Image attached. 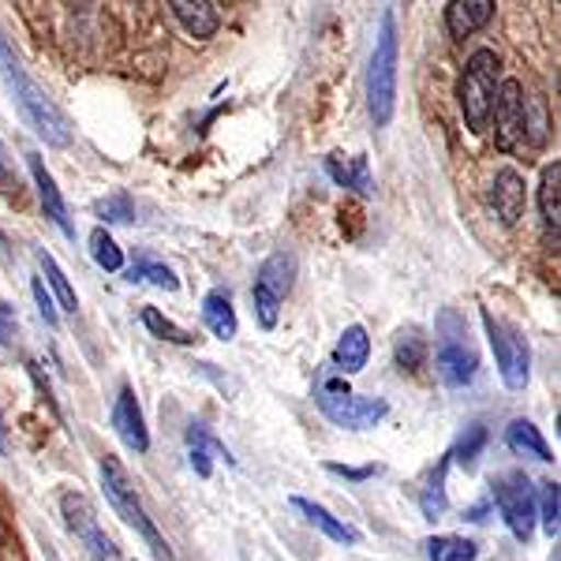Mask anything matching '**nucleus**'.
Returning a JSON list of instances; mask_svg holds the SVG:
<instances>
[{
  "label": "nucleus",
  "instance_id": "1",
  "mask_svg": "<svg viewBox=\"0 0 561 561\" xmlns=\"http://www.w3.org/2000/svg\"><path fill=\"white\" fill-rule=\"evenodd\" d=\"M0 79H4L8 94H12L15 108H20V116L34 128V135H42L49 147H68L76 128H71L65 108H60L31 76H26L23 60L15 57V49L4 38H0Z\"/></svg>",
  "mask_w": 561,
  "mask_h": 561
},
{
  "label": "nucleus",
  "instance_id": "2",
  "mask_svg": "<svg viewBox=\"0 0 561 561\" xmlns=\"http://www.w3.org/2000/svg\"><path fill=\"white\" fill-rule=\"evenodd\" d=\"M397 60H401V38H397V15L393 8H386L378 20V38L375 53H370L367 68V108L375 128H386L393 121L397 108Z\"/></svg>",
  "mask_w": 561,
  "mask_h": 561
},
{
  "label": "nucleus",
  "instance_id": "3",
  "mask_svg": "<svg viewBox=\"0 0 561 561\" xmlns=\"http://www.w3.org/2000/svg\"><path fill=\"white\" fill-rule=\"evenodd\" d=\"M98 476H102V491H105V502L113 505V513L121 517L128 528H135V536L147 539V547L153 550V558L158 561H173V550H169L165 536L158 531V524L150 520L147 505H142V497L135 494L128 472H124V465L116 457H102L98 460Z\"/></svg>",
  "mask_w": 561,
  "mask_h": 561
},
{
  "label": "nucleus",
  "instance_id": "4",
  "mask_svg": "<svg viewBox=\"0 0 561 561\" xmlns=\"http://www.w3.org/2000/svg\"><path fill=\"white\" fill-rule=\"evenodd\" d=\"M497 76H502V60H497L494 49H476L472 57H468L465 71H460L457 102H460V113H465L468 128L476 135L486 131V124H491L497 83H502Z\"/></svg>",
  "mask_w": 561,
  "mask_h": 561
},
{
  "label": "nucleus",
  "instance_id": "5",
  "mask_svg": "<svg viewBox=\"0 0 561 561\" xmlns=\"http://www.w3.org/2000/svg\"><path fill=\"white\" fill-rule=\"evenodd\" d=\"M314 404H319V412L333 427H345V431H370L389 415V404L382 397L352 393L345 378H322V386L314 389Z\"/></svg>",
  "mask_w": 561,
  "mask_h": 561
},
{
  "label": "nucleus",
  "instance_id": "6",
  "mask_svg": "<svg viewBox=\"0 0 561 561\" xmlns=\"http://www.w3.org/2000/svg\"><path fill=\"white\" fill-rule=\"evenodd\" d=\"M296 285V255L288 251H274L259 266L255 285H251V304H255V319L262 330H274L280 319V304Z\"/></svg>",
  "mask_w": 561,
  "mask_h": 561
},
{
  "label": "nucleus",
  "instance_id": "7",
  "mask_svg": "<svg viewBox=\"0 0 561 561\" xmlns=\"http://www.w3.org/2000/svg\"><path fill=\"white\" fill-rule=\"evenodd\" d=\"M483 330H486V341H491V348H494L497 375H502L505 389L520 393V389L528 386V378H531V348H528V341L520 337L517 325L494 319L486 307H483Z\"/></svg>",
  "mask_w": 561,
  "mask_h": 561
},
{
  "label": "nucleus",
  "instance_id": "8",
  "mask_svg": "<svg viewBox=\"0 0 561 561\" xmlns=\"http://www.w3.org/2000/svg\"><path fill=\"white\" fill-rule=\"evenodd\" d=\"M494 502H497V513H502L505 528L513 531L517 542H528L531 531H536V486L524 472H505L494 479Z\"/></svg>",
  "mask_w": 561,
  "mask_h": 561
},
{
  "label": "nucleus",
  "instance_id": "9",
  "mask_svg": "<svg viewBox=\"0 0 561 561\" xmlns=\"http://www.w3.org/2000/svg\"><path fill=\"white\" fill-rule=\"evenodd\" d=\"M60 513H65L68 531L83 542V550L90 558H94V561H121V547H116V542L102 531L98 513H94V505H90L87 494L65 491V494H60Z\"/></svg>",
  "mask_w": 561,
  "mask_h": 561
},
{
  "label": "nucleus",
  "instance_id": "10",
  "mask_svg": "<svg viewBox=\"0 0 561 561\" xmlns=\"http://www.w3.org/2000/svg\"><path fill=\"white\" fill-rule=\"evenodd\" d=\"M494 142L502 153H513L524 147V131H528V102H524V87L517 79H502L494 98Z\"/></svg>",
  "mask_w": 561,
  "mask_h": 561
},
{
  "label": "nucleus",
  "instance_id": "11",
  "mask_svg": "<svg viewBox=\"0 0 561 561\" xmlns=\"http://www.w3.org/2000/svg\"><path fill=\"white\" fill-rule=\"evenodd\" d=\"M446 319L454 330L449 333H442V341H438V352H434V370H438V378L446 382L449 389H465V386H472L476 382V375H479V356H476V348L468 345V333L460 330L454 314L446 311Z\"/></svg>",
  "mask_w": 561,
  "mask_h": 561
},
{
  "label": "nucleus",
  "instance_id": "12",
  "mask_svg": "<svg viewBox=\"0 0 561 561\" xmlns=\"http://www.w3.org/2000/svg\"><path fill=\"white\" fill-rule=\"evenodd\" d=\"M113 431L121 434V442L131 449V454H147L150 449V434H147V420H142V409L135 401V389L121 386L113 404Z\"/></svg>",
  "mask_w": 561,
  "mask_h": 561
},
{
  "label": "nucleus",
  "instance_id": "13",
  "mask_svg": "<svg viewBox=\"0 0 561 561\" xmlns=\"http://www.w3.org/2000/svg\"><path fill=\"white\" fill-rule=\"evenodd\" d=\"M26 165H31V176H34V187H38V198H42V210L45 217H49L53 225H57L60 232H65L68 240H76V225H71L68 217V206H65V195H60L57 180H53V173L45 169L42 153H26Z\"/></svg>",
  "mask_w": 561,
  "mask_h": 561
},
{
  "label": "nucleus",
  "instance_id": "14",
  "mask_svg": "<svg viewBox=\"0 0 561 561\" xmlns=\"http://www.w3.org/2000/svg\"><path fill=\"white\" fill-rule=\"evenodd\" d=\"M491 206L494 214L502 217V225H517L524 217V206H528V187H524V176L517 169H497L491 180Z\"/></svg>",
  "mask_w": 561,
  "mask_h": 561
},
{
  "label": "nucleus",
  "instance_id": "15",
  "mask_svg": "<svg viewBox=\"0 0 561 561\" xmlns=\"http://www.w3.org/2000/svg\"><path fill=\"white\" fill-rule=\"evenodd\" d=\"M293 510H296V513H304L307 524H311V528H319L325 539L341 542V547H359V531L352 528V524L341 520V517H333V513L325 510V505H319V502H311V497H300V494H296V497H293Z\"/></svg>",
  "mask_w": 561,
  "mask_h": 561
},
{
  "label": "nucleus",
  "instance_id": "16",
  "mask_svg": "<svg viewBox=\"0 0 561 561\" xmlns=\"http://www.w3.org/2000/svg\"><path fill=\"white\" fill-rule=\"evenodd\" d=\"M169 8H173V15L184 23V31L195 42H210L217 26H221V12H217V4H210V0H169Z\"/></svg>",
  "mask_w": 561,
  "mask_h": 561
},
{
  "label": "nucleus",
  "instance_id": "17",
  "mask_svg": "<svg viewBox=\"0 0 561 561\" xmlns=\"http://www.w3.org/2000/svg\"><path fill=\"white\" fill-rule=\"evenodd\" d=\"M210 454L225 457L229 465H237V457L229 454V446H225L221 438H214V434L206 431V423H192V427H187V460H192L195 476H203V479L214 476V457Z\"/></svg>",
  "mask_w": 561,
  "mask_h": 561
},
{
  "label": "nucleus",
  "instance_id": "18",
  "mask_svg": "<svg viewBox=\"0 0 561 561\" xmlns=\"http://www.w3.org/2000/svg\"><path fill=\"white\" fill-rule=\"evenodd\" d=\"M325 173H330L333 184L352 187L356 195H375V176H370V165H367L364 153H356V158L330 153V158H325Z\"/></svg>",
  "mask_w": 561,
  "mask_h": 561
},
{
  "label": "nucleus",
  "instance_id": "19",
  "mask_svg": "<svg viewBox=\"0 0 561 561\" xmlns=\"http://www.w3.org/2000/svg\"><path fill=\"white\" fill-rule=\"evenodd\" d=\"M494 15V4L491 0H454L446 8V26L454 38H468V34L483 31Z\"/></svg>",
  "mask_w": 561,
  "mask_h": 561
},
{
  "label": "nucleus",
  "instance_id": "20",
  "mask_svg": "<svg viewBox=\"0 0 561 561\" xmlns=\"http://www.w3.org/2000/svg\"><path fill=\"white\" fill-rule=\"evenodd\" d=\"M203 322H206V330H210L217 341H232V337H237L240 322H237V307H232V296L221 293V288L206 293L203 296Z\"/></svg>",
  "mask_w": 561,
  "mask_h": 561
},
{
  "label": "nucleus",
  "instance_id": "21",
  "mask_svg": "<svg viewBox=\"0 0 561 561\" xmlns=\"http://www.w3.org/2000/svg\"><path fill=\"white\" fill-rule=\"evenodd\" d=\"M367 356H370V337L364 325H348L345 333H341L337 348H333V364H337L345 375H359V370L367 367Z\"/></svg>",
  "mask_w": 561,
  "mask_h": 561
},
{
  "label": "nucleus",
  "instance_id": "22",
  "mask_svg": "<svg viewBox=\"0 0 561 561\" xmlns=\"http://www.w3.org/2000/svg\"><path fill=\"white\" fill-rule=\"evenodd\" d=\"M505 446H510L513 454H520V457H536V460H542V465H550V460H554L547 438H542L539 427L531 420H513L510 431H505Z\"/></svg>",
  "mask_w": 561,
  "mask_h": 561
},
{
  "label": "nucleus",
  "instance_id": "23",
  "mask_svg": "<svg viewBox=\"0 0 561 561\" xmlns=\"http://www.w3.org/2000/svg\"><path fill=\"white\" fill-rule=\"evenodd\" d=\"M558 184H561V165L542 169L539 176V214H542V225L558 237V225H561V198H558Z\"/></svg>",
  "mask_w": 561,
  "mask_h": 561
},
{
  "label": "nucleus",
  "instance_id": "24",
  "mask_svg": "<svg viewBox=\"0 0 561 561\" xmlns=\"http://www.w3.org/2000/svg\"><path fill=\"white\" fill-rule=\"evenodd\" d=\"M34 259H38V266H42L45 280H49V288H53V293H57V300H60V311L76 314V311H79V296H76V288L68 285L65 270L57 266V259H53V255H49V251H45V248H34Z\"/></svg>",
  "mask_w": 561,
  "mask_h": 561
},
{
  "label": "nucleus",
  "instance_id": "25",
  "mask_svg": "<svg viewBox=\"0 0 561 561\" xmlns=\"http://www.w3.org/2000/svg\"><path fill=\"white\" fill-rule=\"evenodd\" d=\"M128 280H131V285H142V280H147V285L165 288V293H176V288H180V277L158 259H135L128 266Z\"/></svg>",
  "mask_w": 561,
  "mask_h": 561
},
{
  "label": "nucleus",
  "instance_id": "26",
  "mask_svg": "<svg viewBox=\"0 0 561 561\" xmlns=\"http://www.w3.org/2000/svg\"><path fill=\"white\" fill-rule=\"evenodd\" d=\"M446 472H449V457H446V460H438V468H434L431 483L423 486V494H420V510H423V517H427V520H438L442 513L449 510V497H446Z\"/></svg>",
  "mask_w": 561,
  "mask_h": 561
},
{
  "label": "nucleus",
  "instance_id": "27",
  "mask_svg": "<svg viewBox=\"0 0 561 561\" xmlns=\"http://www.w3.org/2000/svg\"><path fill=\"white\" fill-rule=\"evenodd\" d=\"M427 558L431 561H476L479 547L472 539H460V536H431Z\"/></svg>",
  "mask_w": 561,
  "mask_h": 561
},
{
  "label": "nucleus",
  "instance_id": "28",
  "mask_svg": "<svg viewBox=\"0 0 561 561\" xmlns=\"http://www.w3.org/2000/svg\"><path fill=\"white\" fill-rule=\"evenodd\" d=\"M558 513H561L558 483L547 479V483H539V491H536V520H542V531H547L550 539H558V528H561Z\"/></svg>",
  "mask_w": 561,
  "mask_h": 561
},
{
  "label": "nucleus",
  "instance_id": "29",
  "mask_svg": "<svg viewBox=\"0 0 561 561\" xmlns=\"http://www.w3.org/2000/svg\"><path fill=\"white\" fill-rule=\"evenodd\" d=\"M142 325H147L153 337L169 341V345H195V333L180 330V325L173 319H165L158 307H142Z\"/></svg>",
  "mask_w": 561,
  "mask_h": 561
},
{
  "label": "nucleus",
  "instance_id": "30",
  "mask_svg": "<svg viewBox=\"0 0 561 561\" xmlns=\"http://www.w3.org/2000/svg\"><path fill=\"white\" fill-rule=\"evenodd\" d=\"M90 255H94V262L102 270H108V274H116V270H124V251L116 248V240L108 237V232L98 225L94 232H90Z\"/></svg>",
  "mask_w": 561,
  "mask_h": 561
},
{
  "label": "nucleus",
  "instance_id": "31",
  "mask_svg": "<svg viewBox=\"0 0 561 561\" xmlns=\"http://www.w3.org/2000/svg\"><path fill=\"white\" fill-rule=\"evenodd\" d=\"M483 446H486V427H483V423H472V427L465 431V438L457 442V449H454L449 457L460 460L465 468H472V465H476V457L483 454Z\"/></svg>",
  "mask_w": 561,
  "mask_h": 561
},
{
  "label": "nucleus",
  "instance_id": "32",
  "mask_svg": "<svg viewBox=\"0 0 561 561\" xmlns=\"http://www.w3.org/2000/svg\"><path fill=\"white\" fill-rule=\"evenodd\" d=\"M94 210H98V217H105V221H113V225H128L131 217H135L131 198L124 195V192H113L108 198H102V203H98Z\"/></svg>",
  "mask_w": 561,
  "mask_h": 561
},
{
  "label": "nucleus",
  "instance_id": "33",
  "mask_svg": "<svg viewBox=\"0 0 561 561\" xmlns=\"http://www.w3.org/2000/svg\"><path fill=\"white\" fill-rule=\"evenodd\" d=\"M423 356H427V345H423L415 333H401L397 341V367H409V370H420L423 367Z\"/></svg>",
  "mask_w": 561,
  "mask_h": 561
},
{
  "label": "nucleus",
  "instance_id": "34",
  "mask_svg": "<svg viewBox=\"0 0 561 561\" xmlns=\"http://www.w3.org/2000/svg\"><path fill=\"white\" fill-rule=\"evenodd\" d=\"M0 195H20V173H15V158L0 142Z\"/></svg>",
  "mask_w": 561,
  "mask_h": 561
},
{
  "label": "nucleus",
  "instance_id": "35",
  "mask_svg": "<svg viewBox=\"0 0 561 561\" xmlns=\"http://www.w3.org/2000/svg\"><path fill=\"white\" fill-rule=\"evenodd\" d=\"M34 300H38V314L45 319V325H57L60 322V314H57V307H53V296L45 293V285H42V277H34Z\"/></svg>",
  "mask_w": 561,
  "mask_h": 561
},
{
  "label": "nucleus",
  "instance_id": "36",
  "mask_svg": "<svg viewBox=\"0 0 561 561\" xmlns=\"http://www.w3.org/2000/svg\"><path fill=\"white\" fill-rule=\"evenodd\" d=\"M330 476H341V479H352V483H364V479L378 476V465H364V468H348V465H325Z\"/></svg>",
  "mask_w": 561,
  "mask_h": 561
},
{
  "label": "nucleus",
  "instance_id": "37",
  "mask_svg": "<svg viewBox=\"0 0 561 561\" xmlns=\"http://www.w3.org/2000/svg\"><path fill=\"white\" fill-rule=\"evenodd\" d=\"M12 330H15V307L12 304H0V345L12 337Z\"/></svg>",
  "mask_w": 561,
  "mask_h": 561
},
{
  "label": "nucleus",
  "instance_id": "38",
  "mask_svg": "<svg viewBox=\"0 0 561 561\" xmlns=\"http://www.w3.org/2000/svg\"><path fill=\"white\" fill-rule=\"evenodd\" d=\"M0 454H8V431H4V415H0Z\"/></svg>",
  "mask_w": 561,
  "mask_h": 561
}]
</instances>
